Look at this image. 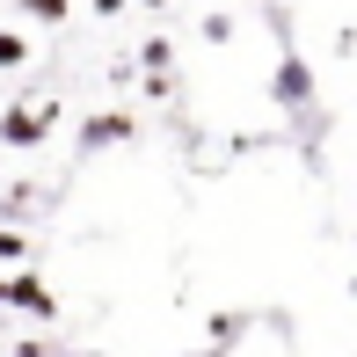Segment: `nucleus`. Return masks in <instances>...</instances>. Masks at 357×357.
Wrapping results in <instances>:
<instances>
[{
    "instance_id": "obj_1",
    "label": "nucleus",
    "mask_w": 357,
    "mask_h": 357,
    "mask_svg": "<svg viewBox=\"0 0 357 357\" xmlns=\"http://www.w3.org/2000/svg\"><path fill=\"white\" fill-rule=\"evenodd\" d=\"M270 29H278V80H270V102H278L284 117H306V109H314V66H306L284 8H270Z\"/></svg>"
},
{
    "instance_id": "obj_2",
    "label": "nucleus",
    "mask_w": 357,
    "mask_h": 357,
    "mask_svg": "<svg viewBox=\"0 0 357 357\" xmlns=\"http://www.w3.org/2000/svg\"><path fill=\"white\" fill-rule=\"evenodd\" d=\"M44 132H52V102H37V109L8 102V117H0V146H44Z\"/></svg>"
},
{
    "instance_id": "obj_3",
    "label": "nucleus",
    "mask_w": 357,
    "mask_h": 357,
    "mask_svg": "<svg viewBox=\"0 0 357 357\" xmlns=\"http://www.w3.org/2000/svg\"><path fill=\"white\" fill-rule=\"evenodd\" d=\"M124 139H139V117H124V109H102V117L80 124V153H109Z\"/></svg>"
},
{
    "instance_id": "obj_4",
    "label": "nucleus",
    "mask_w": 357,
    "mask_h": 357,
    "mask_svg": "<svg viewBox=\"0 0 357 357\" xmlns=\"http://www.w3.org/2000/svg\"><path fill=\"white\" fill-rule=\"evenodd\" d=\"M8 306H22V314H37V321H52V314H59L52 291H44L37 278H8Z\"/></svg>"
},
{
    "instance_id": "obj_5",
    "label": "nucleus",
    "mask_w": 357,
    "mask_h": 357,
    "mask_svg": "<svg viewBox=\"0 0 357 357\" xmlns=\"http://www.w3.org/2000/svg\"><path fill=\"white\" fill-rule=\"evenodd\" d=\"M29 66V44H22V29H0V73H22Z\"/></svg>"
},
{
    "instance_id": "obj_6",
    "label": "nucleus",
    "mask_w": 357,
    "mask_h": 357,
    "mask_svg": "<svg viewBox=\"0 0 357 357\" xmlns=\"http://www.w3.org/2000/svg\"><path fill=\"white\" fill-rule=\"evenodd\" d=\"M29 22H73V0H22Z\"/></svg>"
},
{
    "instance_id": "obj_7",
    "label": "nucleus",
    "mask_w": 357,
    "mask_h": 357,
    "mask_svg": "<svg viewBox=\"0 0 357 357\" xmlns=\"http://www.w3.org/2000/svg\"><path fill=\"white\" fill-rule=\"evenodd\" d=\"M241 328H248V314H219V321H212V357H219L226 343H241Z\"/></svg>"
},
{
    "instance_id": "obj_8",
    "label": "nucleus",
    "mask_w": 357,
    "mask_h": 357,
    "mask_svg": "<svg viewBox=\"0 0 357 357\" xmlns=\"http://www.w3.org/2000/svg\"><path fill=\"white\" fill-rule=\"evenodd\" d=\"M37 197H44V190H37V183H15V190H8V197H0V219H15V212H29V204H37Z\"/></svg>"
},
{
    "instance_id": "obj_9",
    "label": "nucleus",
    "mask_w": 357,
    "mask_h": 357,
    "mask_svg": "<svg viewBox=\"0 0 357 357\" xmlns=\"http://www.w3.org/2000/svg\"><path fill=\"white\" fill-rule=\"evenodd\" d=\"M139 66H146V73H168V37H153V44H146V52H139Z\"/></svg>"
},
{
    "instance_id": "obj_10",
    "label": "nucleus",
    "mask_w": 357,
    "mask_h": 357,
    "mask_svg": "<svg viewBox=\"0 0 357 357\" xmlns=\"http://www.w3.org/2000/svg\"><path fill=\"white\" fill-rule=\"evenodd\" d=\"M234 37V15H204V44H226Z\"/></svg>"
},
{
    "instance_id": "obj_11",
    "label": "nucleus",
    "mask_w": 357,
    "mask_h": 357,
    "mask_svg": "<svg viewBox=\"0 0 357 357\" xmlns=\"http://www.w3.org/2000/svg\"><path fill=\"white\" fill-rule=\"evenodd\" d=\"M0 255L15 263V255H29V241H22V234H0Z\"/></svg>"
},
{
    "instance_id": "obj_12",
    "label": "nucleus",
    "mask_w": 357,
    "mask_h": 357,
    "mask_svg": "<svg viewBox=\"0 0 357 357\" xmlns=\"http://www.w3.org/2000/svg\"><path fill=\"white\" fill-rule=\"evenodd\" d=\"M117 8H124V0H95V15H117Z\"/></svg>"
},
{
    "instance_id": "obj_13",
    "label": "nucleus",
    "mask_w": 357,
    "mask_h": 357,
    "mask_svg": "<svg viewBox=\"0 0 357 357\" xmlns=\"http://www.w3.org/2000/svg\"><path fill=\"white\" fill-rule=\"evenodd\" d=\"M146 8H160V0H146Z\"/></svg>"
}]
</instances>
